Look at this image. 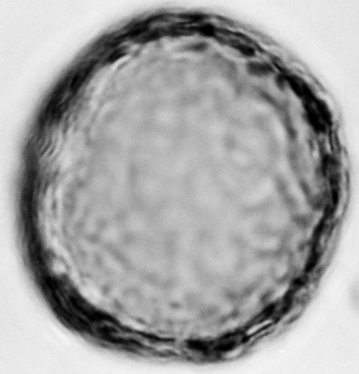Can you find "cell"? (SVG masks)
Returning a JSON list of instances; mask_svg holds the SVG:
<instances>
[{
  "instance_id": "1",
  "label": "cell",
  "mask_w": 359,
  "mask_h": 374,
  "mask_svg": "<svg viewBox=\"0 0 359 374\" xmlns=\"http://www.w3.org/2000/svg\"><path fill=\"white\" fill-rule=\"evenodd\" d=\"M247 71L253 76L263 77L273 73L272 67L268 64L261 63H250L247 64Z\"/></svg>"
}]
</instances>
